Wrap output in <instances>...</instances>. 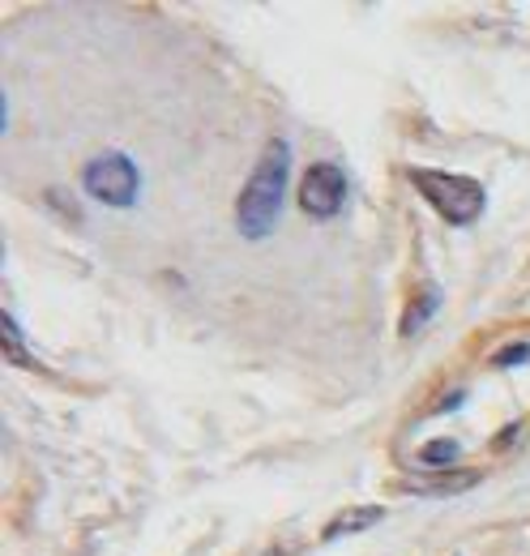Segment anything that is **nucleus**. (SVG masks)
Listing matches in <instances>:
<instances>
[{
	"label": "nucleus",
	"instance_id": "nucleus-1",
	"mask_svg": "<svg viewBox=\"0 0 530 556\" xmlns=\"http://www.w3.org/2000/svg\"><path fill=\"white\" fill-rule=\"evenodd\" d=\"M287 180H291V146L282 138H269L257 154V167L249 172L240 198H236V223L240 236L249 240H265L278 218H282V202H287Z\"/></svg>",
	"mask_w": 530,
	"mask_h": 556
},
{
	"label": "nucleus",
	"instance_id": "nucleus-2",
	"mask_svg": "<svg viewBox=\"0 0 530 556\" xmlns=\"http://www.w3.org/2000/svg\"><path fill=\"white\" fill-rule=\"evenodd\" d=\"M406 180L419 189V198L437 210L445 223L454 227H470L483 218L488 210V193L475 176H463V172H437V167H411Z\"/></svg>",
	"mask_w": 530,
	"mask_h": 556
},
{
	"label": "nucleus",
	"instance_id": "nucleus-3",
	"mask_svg": "<svg viewBox=\"0 0 530 556\" xmlns=\"http://www.w3.org/2000/svg\"><path fill=\"white\" fill-rule=\"evenodd\" d=\"M81 189L103 206L129 210L137 206V193H141V172H137V163L129 154L108 150V154H94L81 167Z\"/></svg>",
	"mask_w": 530,
	"mask_h": 556
},
{
	"label": "nucleus",
	"instance_id": "nucleus-4",
	"mask_svg": "<svg viewBox=\"0 0 530 556\" xmlns=\"http://www.w3.org/2000/svg\"><path fill=\"white\" fill-rule=\"evenodd\" d=\"M346 198H351V185L338 163H313L300 180V210L313 218H338Z\"/></svg>",
	"mask_w": 530,
	"mask_h": 556
},
{
	"label": "nucleus",
	"instance_id": "nucleus-5",
	"mask_svg": "<svg viewBox=\"0 0 530 556\" xmlns=\"http://www.w3.org/2000/svg\"><path fill=\"white\" fill-rule=\"evenodd\" d=\"M377 522H386V505H346V509H338L330 522H326L321 540L333 544V540H346V535H364Z\"/></svg>",
	"mask_w": 530,
	"mask_h": 556
},
{
	"label": "nucleus",
	"instance_id": "nucleus-6",
	"mask_svg": "<svg viewBox=\"0 0 530 556\" xmlns=\"http://www.w3.org/2000/svg\"><path fill=\"white\" fill-rule=\"evenodd\" d=\"M0 348H4V359H9V364H17V368H35L30 348H26V334H22V326H17V317H13L9 308L0 313Z\"/></svg>",
	"mask_w": 530,
	"mask_h": 556
},
{
	"label": "nucleus",
	"instance_id": "nucleus-7",
	"mask_svg": "<svg viewBox=\"0 0 530 556\" xmlns=\"http://www.w3.org/2000/svg\"><path fill=\"white\" fill-rule=\"evenodd\" d=\"M437 308H441V287H432V282H428V287H424V291H415V300L406 304V313H402V334L411 339L419 326H428V317H432Z\"/></svg>",
	"mask_w": 530,
	"mask_h": 556
},
{
	"label": "nucleus",
	"instance_id": "nucleus-8",
	"mask_svg": "<svg viewBox=\"0 0 530 556\" xmlns=\"http://www.w3.org/2000/svg\"><path fill=\"white\" fill-rule=\"evenodd\" d=\"M458 458H463V445H458L454 437L428 441V445L419 450V467H424V471H445V467H454Z\"/></svg>",
	"mask_w": 530,
	"mask_h": 556
},
{
	"label": "nucleus",
	"instance_id": "nucleus-9",
	"mask_svg": "<svg viewBox=\"0 0 530 556\" xmlns=\"http://www.w3.org/2000/svg\"><path fill=\"white\" fill-rule=\"evenodd\" d=\"M475 484V476H450V480H432V484H402L406 492H419V496H432V492H458V488H470Z\"/></svg>",
	"mask_w": 530,
	"mask_h": 556
},
{
	"label": "nucleus",
	"instance_id": "nucleus-10",
	"mask_svg": "<svg viewBox=\"0 0 530 556\" xmlns=\"http://www.w3.org/2000/svg\"><path fill=\"white\" fill-rule=\"evenodd\" d=\"M527 359H530V343H509L505 351L492 355V368H518V364H527Z\"/></svg>",
	"mask_w": 530,
	"mask_h": 556
}]
</instances>
